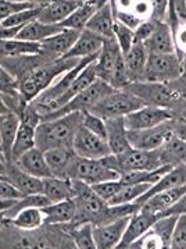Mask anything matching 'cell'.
Here are the masks:
<instances>
[{
	"instance_id": "1",
	"label": "cell",
	"mask_w": 186,
	"mask_h": 249,
	"mask_svg": "<svg viewBox=\"0 0 186 249\" xmlns=\"http://www.w3.org/2000/svg\"><path fill=\"white\" fill-rule=\"evenodd\" d=\"M149 106L171 111L181 116L186 110V74L166 82H134L128 88Z\"/></svg>"
},
{
	"instance_id": "2",
	"label": "cell",
	"mask_w": 186,
	"mask_h": 249,
	"mask_svg": "<svg viewBox=\"0 0 186 249\" xmlns=\"http://www.w3.org/2000/svg\"><path fill=\"white\" fill-rule=\"evenodd\" d=\"M79 61H81L79 59H64V57L48 60L38 64L32 70L24 72L21 77L17 78L21 98L27 103L36 99L42 92H45L53 85V82L60 75L74 69Z\"/></svg>"
},
{
	"instance_id": "3",
	"label": "cell",
	"mask_w": 186,
	"mask_h": 249,
	"mask_svg": "<svg viewBox=\"0 0 186 249\" xmlns=\"http://www.w3.org/2000/svg\"><path fill=\"white\" fill-rule=\"evenodd\" d=\"M82 125V111H72L59 119L42 121L36 127V148L46 152L54 148H72L75 132Z\"/></svg>"
},
{
	"instance_id": "4",
	"label": "cell",
	"mask_w": 186,
	"mask_h": 249,
	"mask_svg": "<svg viewBox=\"0 0 186 249\" xmlns=\"http://www.w3.org/2000/svg\"><path fill=\"white\" fill-rule=\"evenodd\" d=\"M143 106H146V103L132 92L128 89H114L107 96L99 100L88 111L106 121L110 119L125 117L127 114Z\"/></svg>"
},
{
	"instance_id": "5",
	"label": "cell",
	"mask_w": 186,
	"mask_h": 249,
	"mask_svg": "<svg viewBox=\"0 0 186 249\" xmlns=\"http://www.w3.org/2000/svg\"><path fill=\"white\" fill-rule=\"evenodd\" d=\"M107 167L117 171L118 174L127 171H136V170H146L152 171L161 167L160 152L157 150H128L122 155H108L106 158L100 159Z\"/></svg>"
},
{
	"instance_id": "6",
	"label": "cell",
	"mask_w": 186,
	"mask_h": 249,
	"mask_svg": "<svg viewBox=\"0 0 186 249\" xmlns=\"http://www.w3.org/2000/svg\"><path fill=\"white\" fill-rule=\"evenodd\" d=\"M182 74L184 64L176 53L149 54L142 82H166L175 80Z\"/></svg>"
},
{
	"instance_id": "7",
	"label": "cell",
	"mask_w": 186,
	"mask_h": 249,
	"mask_svg": "<svg viewBox=\"0 0 186 249\" xmlns=\"http://www.w3.org/2000/svg\"><path fill=\"white\" fill-rule=\"evenodd\" d=\"M67 178L78 179V181H82L89 185H95L99 182L118 179L119 174L117 171L107 167L101 160L82 159V158L77 156L71 163Z\"/></svg>"
},
{
	"instance_id": "8",
	"label": "cell",
	"mask_w": 186,
	"mask_h": 249,
	"mask_svg": "<svg viewBox=\"0 0 186 249\" xmlns=\"http://www.w3.org/2000/svg\"><path fill=\"white\" fill-rule=\"evenodd\" d=\"M113 90H114V88H111L107 82L98 78L89 88L82 90L77 96H74L64 107H61L57 111L50 113L48 116L42 117V121L59 119V117H63V116L69 114L72 111H85V110H89L92 106H95L99 100L103 99L104 96H107L108 93L113 92Z\"/></svg>"
},
{
	"instance_id": "9",
	"label": "cell",
	"mask_w": 186,
	"mask_h": 249,
	"mask_svg": "<svg viewBox=\"0 0 186 249\" xmlns=\"http://www.w3.org/2000/svg\"><path fill=\"white\" fill-rule=\"evenodd\" d=\"M72 150L78 158L82 159L100 160L111 155L107 141L90 132L84 125H81L75 132V137L72 141Z\"/></svg>"
},
{
	"instance_id": "10",
	"label": "cell",
	"mask_w": 186,
	"mask_h": 249,
	"mask_svg": "<svg viewBox=\"0 0 186 249\" xmlns=\"http://www.w3.org/2000/svg\"><path fill=\"white\" fill-rule=\"evenodd\" d=\"M169 121L163 123L153 128H147V130L128 131V141H129L131 146L134 149L139 150L160 149L167 141H169L174 137Z\"/></svg>"
},
{
	"instance_id": "11",
	"label": "cell",
	"mask_w": 186,
	"mask_h": 249,
	"mask_svg": "<svg viewBox=\"0 0 186 249\" xmlns=\"http://www.w3.org/2000/svg\"><path fill=\"white\" fill-rule=\"evenodd\" d=\"M174 117L175 116L168 110L146 105V106L127 114L124 117V124L128 131L147 130V128L157 127L163 123H167Z\"/></svg>"
},
{
	"instance_id": "12",
	"label": "cell",
	"mask_w": 186,
	"mask_h": 249,
	"mask_svg": "<svg viewBox=\"0 0 186 249\" xmlns=\"http://www.w3.org/2000/svg\"><path fill=\"white\" fill-rule=\"evenodd\" d=\"M129 217L131 216H125V217L110 221V223H106V224L93 226V239H95L96 248H117L119 241L124 235V232H125Z\"/></svg>"
},
{
	"instance_id": "13",
	"label": "cell",
	"mask_w": 186,
	"mask_h": 249,
	"mask_svg": "<svg viewBox=\"0 0 186 249\" xmlns=\"http://www.w3.org/2000/svg\"><path fill=\"white\" fill-rule=\"evenodd\" d=\"M158 217L160 216L156 213L145 212L142 209H139L134 214H131L125 232H124L117 248H129L136 239L140 238L145 232H147L153 227V224L156 223Z\"/></svg>"
},
{
	"instance_id": "14",
	"label": "cell",
	"mask_w": 186,
	"mask_h": 249,
	"mask_svg": "<svg viewBox=\"0 0 186 249\" xmlns=\"http://www.w3.org/2000/svg\"><path fill=\"white\" fill-rule=\"evenodd\" d=\"M121 54L122 53H121L114 38L113 39H104L103 48H101L98 59L95 61V71H96L99 80L104 81L110 85V82L113 80L116 66H117V61Z\"/></svg>"
},
{
	"instance_id": "15",
	"label": "cell",
	"mask_w": 186,
	"mask_h": 249,
	"mask_svg": "<svg viewBox=\"0 0 186 249\" xmlns=\"http://www.w3.org/2000/svg\"><path fill=\"white\" fill-rule=\"evenodd\" d=\"M4 177L13 187H16L24 196L42 194L43 192V181L42 178L34 177L22 170L16 163H9L4 173Z\"/></svg>"
},
{
	"instance_id": "16",
	"label": "cell",
	"mask_w": 186,
	"mask_h": 249,
	"mask_svg": "<svg viewBox=\"0 0 186 249\" xmlns=\"http://www.w3.org/2000/svg\"><path fill=\"white\" fill-rule=\"evenodd\" d=\"M186 184V167L185 164H179L176 167H172L169 171H167L166 174H163L160 179L154 182L153 185H150V188L139 198L137 200H135L134 203L140 206L146 202L150 196H153L157 192H163V191L171 190V188H175V187H179V185H185Z\"/></svg>"
},
{
	"instance_id": "17",
	"label": "cell",
	"mask_w": 186,
	"mask_h": 249,
	"mask_svg": "<svg viewBox=\"0 0 186 249\" xmlns=\"http://www.w3.org/2000/svg\"><path fill=\"white\" fill-rule=\"evenodd\" d=\"M79 34H81L79 31L63 30L57 35L43 40L40 43V49L45 54H48L53 59L64 57L71 50V48L74 46V43L77 42Z\"/></svg>"
},
{
	"instance_id": "18",
	"label": "cell",
	"mask_w": 186,
	"mask_h": 249,
	"mask_svg": "<svg viewBox=\"0 0 186 249\" xmlns=\"http://www.w3.org/2000/svg\"><path fill=\"white\" fill-rule=\"evenodd\" d=\"M82 4L81 0H56L48 1L46 6L40 11L38 20L50 25H59L68 17L71 13L78 9Z\"/></svg>"
},
{
	"instance_id": "19",
	"label": "cell",
	"mask_w": 186,
	"mask_h": 249,
	"mask_svg": "<svg viewBox=\"0 0 186 249\" xmlns=\"http://www.w3.org/2000/svg\"><path fill=\"white\" fill-rule=\"evenodd\" d=\"M104 39L95 35L88 30L81 31L78 39L74 43L68 53L64 56V59H86L92 56H98L103 48Z\"/></svg>"
},
{
	"instance_id": "20",
	"label": "cell",
	"mask_w": 186,
	"mask_h": 249,
	"mask_svg": "<svg viewBox=\"0 0 186 249\" xmlns=\"http://www.w3.org/2000/svg\"><path fill=\"white\" fill-rule=\"evenodd\" d=\"M14 163L22 171L28 173L31 176H34V177H38V178L53 177L49 166L46 163V159H45V153L40 149H38V148H34V149L25 152Z\"/></svg>"
},
{
	"instance_id": "21",
	"label": "cell",
	"mask_w": 186,
	"mask_h": 249,
	"mask_svg": "<svg viewBox=\"0 0 186 249\" xmlns=\"http://www.w3.org/2000/svg\"><path fill=\"white\" fill-rule=\"evenodd\" d=\"M85 30L93 32L103 39H113L114 38V16L111 10V3L106 1L99 9L92 18L86 24Z\"/></svg>"
},
{
	"instance_id": "22",
	"label": "cell",
	"mask_w": 186,
	"mask_h": 249,
	"mask_svg": "<svg viewBox=\"0 0 186 249\" xmlns=\"http://www.w3.org/2000/svg\"><path fill=\"white\" fill-rule=\"evenodd\" d=\"M42 212L45 214V224H68L72 223L77 216V206L74 199L60 200L53 202L48 206L42 208Z\"/></svg>"
},
{
	"instance_id": "23",
	"label": "cell",
	"mask_w": 186,
	"mask_h": 249,
	"mask_svg": "<svg viewBox=\"0 0 186 249\" xmlns=\"http://www.w3.org/2000/svg\"><path fill=\"white\" fill-rule=\"evenodd\" d=\"M107 130V143L111 155H122L132 149L128 141V130L124 124V117L106 120Z\"/></svg>"
},
{
	"instance_id": "24",
	"label": "cell",
	"mask_w": 186,
	"mask_h": 249,
	"mask_svg": "<svg viewBox=\"0 0 186 249\" xmlns=\"http://www.w3.org/2000/svg\"><path fill=\"white\" fill-rule=\"evenodd\" d=\"M149 54H168L175 53L174 36L167 22H157L156 30L145 42Z\"/></svg>"
},
{
	"instance_id": "25",
	"label": "cell",
	"mask_w": 186,
	"mask_h": 249,
	"mask_svg": "<svg viewBox=\"0 0 186 249\" xmlns=\"http://www.w3.org/2000/svg\"><path fill=\"white\" fill-rule=\"evenodd\" d=\"M147 57H149V52H147L145 43H134L129 52L124 56L128 74H129V78H131L132 84L143 81Z\"/></svg>"
},
{
	"instance_id": "26",
	"label": "cell",
	"mask_w": 186,
	"mask_h": 249,
	"mask_svg": "<svg viewBox=\"0 0 186 249\" xmlns=\"http://www.w3.org/2000/svg\"><path fill=\"white\" fill-rule=\"evenodd\" d=\"M43 153H45V159L51 174L54 177L67 178L71 163L77 158L72 148H54V149L46 150Z\"/></svg>"
},
{
	"instance_id": "27",
	"label": "cell",
	"mask_w": 186,
	"mask_h": 249,
	"mask_svg": "<svg viewBox=\"0 0 186 249\" xmlns=\"http://www.w3.org/2000/svg\"><path fill=\"white\" fill-rule=\"evenodd\" d=\"M185 192L186 184L175 187V188H171V190L163 191V192H157L140 206V209L145 210V212H150V213H156L160 216L167 209H169Z\"/></svg>"
},
{
	"instance_id": "28",
	"label": "cell",
	"mask_w": 186,
	"mask_h": 249,
	"mask_svg": "<svg viewBox=\"0 0 186 249\" xmlns=\"http://www.w3.org/2000/svg\"><path fill=\"white\" fill-rule=\"evenodd\" d=\"M106 1L103 0H95V1H82V4L79 6L74 13H71L66 20L61 24H59L61 28L64 30H74V31H84L86 28V24L92 18V16L104 4Z\"/></svg>"
},
{
	"instance_id": "29",
	"label": "cell",
	"mask_w": 186,
	"mask_h": 249,
	"mask_svg": "<svg viewBox=\"0 0 186 249\" xmlns=\"http://www.w3.org/2000/svg\"><path fill=\"white\" fill-rule=\"evenodd\" d=\"M64 30L60 25H50L35 20L27 24L22 30L18 32L16 39L24 40V42H32V43H42L43 40L49 39L51 36L57 35L59 32Z\"/></svg>"
},
{
	"instance_id": "30",
	"label": "cell",
	"mask_w": 186,
	"mask_h": 249,
	"mask_svg": "<svg viewBox=\"0 0 186 249\" xmlns=\"http://www.w3.org/2000/svg\"><path fill=\"white\" fill-rule=\"evenodd\" d=\"M40 43L24 42L18 39H0V60L14 59L22 56L39 54Z\"/></svg>"
},
{
	"instance_id": "31",
	"label": "cell",
	"mask_w": 186,
	"mask_h": 249,
	"mask_svg": "<svg viewBox=\"0 0 186 249\" xmlns=\"http://www.w3.org/2000/svg\"><path fill=\"white\" fill-rule=\"evenodd\" d=\"M34 148H36V127L20 120V127L11 150V163H14L21 155Z\"/></svg>"
},
{
	"instance_id": "32",
	"label": "cell",
	"mask_w": 186,
	"mask_h": 249,
	"mask_svg": "<svg viewBox=\"0 0 186 249\" xmlns=\"http://www.w3.org/2000/svg\"><path fill=\"white\" fill-rule=\"evenodd\" d=\"M18 127H20V117L16 113H9L7 116L3 117L0 127V146L7 163H11V150Z\"/></svg>"
},
{
	"instance_id": "33",
	"label": "cell",
	"mask_w": 186,
	"mask_h": 249,
	"mask_svg": "<svg viewBox=\"0 0 186 249\" xmlns=\"http://www.w3.org/2000/svg\"><path fill=\"white\" fill-rule=\"evenodd\" d=\"M7 221L13 227L22 231H35L45 224V214L42 208H24Z\"/></svg>"
},
{
	"instance_id": "34",
	"label": "cell",
	"mask_w": 186,
	"mask_h": 249,
	"mask_svg": "<svg viewBox=\"0 0 186 249\" xmlns=\"http://www.w3.org/2000/svg\"><path fill=\"white\" fill-rule=\"evenodd\" d=\"M43 181V195L53 203L60 200L71 199L72 198V182L68 178L60 177H48L42 178Z\"/></svg>"
},
{
	"instance_id": "35",
	"label": "cell",
	"mask_w": 186,
	"mask_h": 249,
	"mask_svg": "<svg viewBox=\"0 0 186 249\" xmlns=\"http://www.w3.org/2000/svg\"><path fill=\"white\" fill-rule=\"evenodd\" d=\"M163 166L176 167L186 161V142L172 137L158 149Z\"/></svg>"
},
{
	"instance_id": "36",
	"label": "cell",
	"mask_w": 186,
	"mask_h": 249,
	"mask_svg": "<svg viewBox=\"0 0 186 249\" xmlns=\"http://www.w3.org/2000/svg\"><path fill=\"white\" fill-rule=\"evenodd\" d=\"M61 227L68 232L69 237L74 241L75 248H96L92 223H68L63 224Z\"/></svg>"
},
{
	"instance_id": "37",
	"label": "cell",
	"mask_w": 186,
	"mask_h": 249,
	"mask_svg": "<svg viewBox=\"0 0 186 249\" xmlns=\"http://www.w3.org/2000/svg\"><path fill=\"white\" fill-rule=\"evenodd\" d=\"M46 3L48 1H39L36 7H32L30 10H24L17 13V14H13L9 18L1 21L0 25L4 27V28H18V30H22L27 24H30L32 21L39 18L40 11L46 6Z\"/></svg>"
},
{
	"instance_id": "38",
	"label": "cell",
	"mask_w": 186,
	"mask_h": 249,
	"mask_svg": "<svg viewBox=\"0 0 186 249\" xmlns=\"http://www.w3.org/2000/svg\"><path fill=\"white\" fill-rule=\"evenodd\" d=\"M150 188V184H131V185H122L118 194L108 202L107 205H125L132 203L137 200L147 190Z\"/></svg>"
},
{
	"instance_id": "39",
	"label": "cell",
	"mask_w": 186,
	"mask_h": 249,
	"mask_svg": "<svg viewBox=\"0 0 186 249\" xmlns=\"http://www.w3.org/2000/svg\"><path fill=\"white\" fill-rule=\"evenodd\" d=\"M178 216L175 214H168V216H160L156 220V223L153 224L152 231L157 234L160 239L164 244V248H169L171 244V238H172V232H174V227Z\"/></svg>"
},
{
	"instance_id": "40",
	"label": "cell",
	"mask_w": 186,
	"mask_h": 249,
	"mask_svg": "<svg viewBox=\"0 0 186 249\" xmlns=\"http://www.w3.org/2000/svg\"><path fill=\"white\" fill-rule=\"evenodd\" d=\"M39 1H11V0H0V22L9 18L13 14L20 11L30 10L36 7Z\"/></svg>"
},
{
	"instance_id": "41",
	"label": "cell",
	"mask_w": 186,
	"mask_h": 249,
	"mask_svg": "<svg viewBox=\"0 0 186 249\" xmlns=\"http://www.w3.org/2000/svg\"><path fill=\"white\" fill-rule=\"evenodd\" d=\"M114 39L117 42L121 53L125 56L134 45V31L114 21Z\"/></svg>"
},
{
	"instance_id": "42",
	"label": "cell",
	"mask_w": 186,
	"mask_h": 249,
	"mask_svg": "<svg viewBox=\"0 0 186 249\" xmlns=\"http://www.w3.org/2000/svg\"><path fill=\"white\" fill-rule=\"evenodd\" d=\"M82 125L88 128L90 132L99 135L100 138L107 141V130H106V121L98 116L92 114L90 111H82Z\"/></svg>"
},
{
	"instance_id": "43",
	"label": "cell",
	"mask_w": 186,
	"mask_h": 249,
	"mask_svg": "<svg viewBox=\"0 0 186 249\" xmlns=\"http://www.w3.org/2000/svg\"><path fill=\"white\" fill-rule=\"evenodd\" d=\"M121 187H122V184L119 182V179H111V181H104V182H99V184L92 185L93 191L106 203H108L117 195L118 191L121 190Z\"/></svg>"
},
{
	"instance_id": "44",
	"label": "cell",
	"mask_w": 186,
	"mask_h": 249,
	"mask_svg": "<svg viewBox=\"0 0 186 249\" xmlns=\"http://www.w3.org/2000/svg\"><path fill=\"white\" fill-rule=\"evenodd\" d=\"M0 92L4 95H20L17 78L1 64H0Z\"/></svg>"
},
{
	"instance_id": "45",
	"label": "cell",
	"mask_w": 186,
	"mask_h": 249,
	"mask_svg": "<svg viewBox=\"0 0 186 249\" xmlns=\"http://www.w3.org/2000/svg\"><path fill=\"white\" fill-rule=\"evenodd\" d=\"M169 248H186V214H179L176 219Z\"/></svg>"
},
{
	"instance_id": "46",
	"label": "cell",
	"mask_w": 186,
	"mask_h": 249,
	"mask_svg": "<svg viewBox=\"0 0 186 249\" xmlns=\"http://www.w3.org/2000/svg\"><path fill=\"white\" fill-rule=\"evenodd\" d=\"M156 25L157 22L152 18L142 22L136 30L134 31V43H145L152 36V34L154 32Z\"/></svg>"
},
{
	"instance_id": "47",
	"label": "cell",
	"mask_w": 186,
	"mask_h": 249,
	"mask_svg": "<svg viewBox=\"0 0 186 249\" xmlns=\"http://www.w3.org/2000/svg\"><path fill=\"white\" fill-rule=\"evenodd\" d=\"M174 36V45H175V53L182 60L186 56V22L182 24L178 30L175 31Z\"/></svg>"
},
{
	"instance_id": "48",
	"label": "cell",
	"mask_w": 186,
	"mask_h": 249,
	"mask_svg": "<svg viewBox=\"0 0 186 249\" xmlns=\"http://www.w3.org/2000/svg\"><path fill=\"white\" fill-rule=\"evenodd\" d=\"M24 195L7 179H0V199H20Z\"/></svg>"
},
{
	"instance_id": "49",
	"label": "cell",
	"mask_w": 186,
	"mask_h": 249,
	"mask_svg": "<svg viewBox=\"0 0 186 249\" xmlns=\"http://www.w3.org/2000/svg\"><path fill=\"white\" fill-rule=\"evenodd\" d=\"M171 124V131L178 140L186 142V119L182 116H175L169 121Z\"/></svg>"
},
{
	"instance_id": "50",
	"label": "cell",
	"mask_w": 186,
	"mask_h": 249,
	"mask_svg": "<svg viewBox=\"0 0 186 249\" xmlns=\"http://www.w3.org/2000/svg\"><path fill=\"white\" fill-rule=\"evenodd\" d=\"M168 214H175V216H179V214H186V192L176 200L175 203L167 209L164 213H161L160 216H168Z\"/></svg>"
},
{
	"instance_id": "51",
	"label": "cell",
	"mask_w": 186,
	"mask_h": 249,
	"mask_svg": "<svg viewBox=\"0 0 186 249\" xmlns=\"http://www.w3.org/2000/svg\"><path fill=\"white\" fill-rule=\"evenodd\" d=\"M172 4V9L175 13L176 18L181 24H185L186 22V1L185 0H172L171 1Z\"/></svg>"
},
{
	"instance_id": "52",
	"label": "cell",
	"mask_w": 186,
	"mask_h": 249,
	"mask_svg": "<svg viewBox=\"0 0 186 249\" xmlns=\"http://www.w3.org/2000/svg\"><path fill=\"white\" fill-rule=\"evenodd\" d=\"M9 113H13L9 109L7 103H6V99H4V93L0 92V116H7Z\"/></svg>"
},
{
	"instance_id": "53",
	"label": "cell",
	"mask_w": 186,
	"mask_h": 249,
	"mask_svg": "<svg viewBox=\"0 0 186 249\" xmlns=\"http://www.w3.org/2000/svg\"><path fill=\"white\" fill-rule=\"evenodd\" d=\"M6 224H7V219L4 216V212H0V230H3Z\"/></svg>"
},
{
	"instance_id": "54",
	"label": "cell",
	"mask_w": 186,
	"mask_h": 249,
	"mask_svg": "<svg viewBox=\"0 0 186 249\" xmlns=\"http://www.w3.org/2000/svg\"><path fill=\"white\" fill-rule=\"evenodd\" d=\"M7 164H9V163H6V161H1V160H0V174H3V176H4L6 169H7Z\"/></svg>"
},
{
	"instance_id": "55",
	"label": "cell",
	"mask_w": 186,
	"mask_h": 249,
	"mask_svg": "<svg viewBox=\"0 0 186 249\" xmlns=\"http://www.w3.org/2000/svg\"><path fill=\"white\" fill-rule=\"evenodd\" d=\"M0 160L7 163V160H6V158H4V153H3V150H1V146H0Z\"/></svg>"
},
{
	"instance_id": "56",
	"label": "cell",
	"mask_w": 186,
	"mask_h": 249,
	"mask_svg": "<svg viewBox=\"0 0 186 249\" xmlns=\"http://www.w3.org/2000/svg\"><path fill=\"white\" fill-rule=\"evenodd\" d=\"M182 64H184V74H186V56L182 57Z\"/></svg>"
},
{
	"instance_id": "57",
	"label": "cell",
	"mask_w": 186,
	"mask_h": 249,
	"mask_svg": "<svg viewBox=\"0 0 186 249\" xmlns=\"http://www.w3.org/2000/svg\"><path fill=\"white\" fill-rule=\"evenodd\" d=\"M0 179H7V178H6V177H4L3 174H0Z\"/></svg>"
},
{
	"instance_id": "58",
	"label": "cell",
	"mask_w": 186,
	"mask_h": 249,
	"mask_svg": "<svg viewBox=\"0 0 186 249\" xmlns=\"http://www.w3.org/2000/svg\"><path fill=\"white\" fill-rule=\"evenodd\" d=\"M3 117H4V116H0V127H1V121H3Z\"/></svg>"
},
{
	"instance_id": "59",
	"label": "cell",
	"mask_w": 186,
	"mask_h": 249,
	"mask_svg": "<svg viewBox=\"0 0 186 249\" xmlns=\"http://www.w3.org/2000/svg\"><path fill=\"white\" fill-rule=\"evenodd\" d=\"M181 116H182V117H185V119H186V110L184 111V113H182V114H181Z\"/></svg>"
},
{
	"instance_id": "60",
	"label": "cell",
	"mask_w": 186,
	"mask_h": 249,
	"mask_svg": "<svg viewBox=\"0 0 186 249\" xmlns=\"http://www.w3.org/2000/svg\"><path fill=\"white\" fill-rule=\"evenodd\" d=\"M184 164H185V167H186V161H185V163H184Z\"/></svg>"
}]
</instances>
